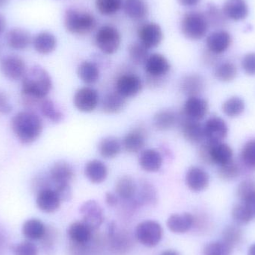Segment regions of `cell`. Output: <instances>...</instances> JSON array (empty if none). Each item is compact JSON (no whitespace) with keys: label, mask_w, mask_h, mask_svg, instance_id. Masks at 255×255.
<instances>
[{"label":"cell","mask_w":255,"mask_h":255,"mask_svg":"<svg viewBox=\"0 0 255 255\" xmlns=\"http://www.w3.org/2000/svg\"><path fill=\"white\" fill-rule=\"evenodd\" d=\"M96 8L105 16H112L123 8L124 0H96Z\"/></svg>","instance_id":"43"},{"label":"cell","mask_w":255,"mask_h":255,"mask_svg":"<svg viewBox=\"0 0 255 255\" xmlns=\"http://www.w3.org/2000/svg\"><path fill=\"white\" fill-rule=\"evenodd\" d=\"M139 42L148 49L157 47L163 38L161 27L156 22H145L137 30Z\"/></svg>","instance_id":"8"},{"label":"cell","mask_w":255,"mask_h":255,"mask_svg":"<svg viewBox=\"0 0 255 255\" xmlns=\"http://www.w3.org/2000/svg\"><path fill=\"white\" fill-rule=\"evenodd\" d=\"M179 121V117L172 110H163L157 112L153 123L154 127L160 130H169Z\"/></svg>","instance_id":"36"},{"label":"cell","mask_w":255,"mask_h":255,"mask_svg":"<svg viewBox=\"0 0 255 255\" xmlns=\"http://www.w3.org/2000/svg\"><path fill=\"white\" fill-rule=\"evenodd\" d=\"M237 75L238 69L236 65L229 61L217 64L214 70V76L220 82H232L236 78Z\"/></svg>","instance_id":"39"},{"label":"cell","mask_w":255,"mask_h":255,"mask_svg":"<svg viewBox=\"0 0 255 255\" xmlns=\"http://www.w3.org/2000/svg\"><path fill=\"white\" fill-rule=\"evenodd\" d=\"M34 50L40 55H46L53 52L57 47V39L49 31H41L33 37Z\"/></svg>","instance_id":"23"},{"label":"cell","mask_w":255,"mask_h":255,"mask_svg":"<svg viewBox=\"0 0 255 255\" xmlns=\"http://www.w3.org/2000/svg\"><path fill=\"white\" fill-rule=\"evenodd\" d=\"M232 43V37L227 31H213L206 39V46L208 50L215 55H221L226 52Z\"/></svg>","instance_id":"19"},{"label":"cell","mask_w":255,"mask_h":255,"mask_svg":"<svg viewBox=\"0 0 255 255\" xmlns=\"http://www.w3.org/2000/svg\"><path fill=\"white\" fill-rule=\"evenodd\" d=\"M241 159L249 169H255V139L249 140L243 147Z\"/></svg>","instance_id":"48"},{"label":"cell","mask_w":255,"mask_h":255,"mask_svg":"<svg viewBox=\"0 0 255 255\" xmlns=\"http://www.w3.org/2000/svg\"><path fill=\"white\" fill-rule=\"evenodd\" d=\"M52 80L49 73L40 66L27 70L22 79V99L28 107L38 106L52 91Z\"/></svg>","instance_id":"1"},{"label":"cell","mask_w":255,"mask_h":255,"mask_svg":"<svg viewBox=\"0 0 255 255\" xmlns=\"http://www.w3.org/2000/svg\"><path fill=\"white\" fill-rule=\"evenodd\" d=\"M79 79L87 85H94L100 79L98 66L92 61H85L81 63L78 67Z\"/></svg>","instance_id":"32"},{"label":"cell","mask_w":255,"mask_h":255,"mask_svg":"<svg viewBox=\"0 0 255 255\" xmlns=\"http://www.w3.org/2000/svg\"><path fill=\"white\" fill-rule=\"evenodd\" d=\"M208 143L211 164H217L220 166L233 160V150L227 144L223 142L213 143L210 142Z\"/></svg>","instance_id":"22"},{"label":"cell","mask_w":255,"mask_h":255,"mask_svg":"<svg viewBox=\"0 0 255 255\" xmlns=\"http://www.w3.org/2000/svg\"><path fill=\"white\" fill-rule=\"evenodd\" d=\"M195 218L190 213L175 214L171 215L166 222V226L174 234H185L193 228Z\"/></svg>","instance_id":"21"},{"label":"cell","mask_w":255,"mask_h":255,"mask_svg":"<svg viewBox=\"0 0 255 255\" xmlns=\"http://www.w3.org/2000/svg\"><path fill=\"white\" fill-rule=\"evenodd\" d=\"M0 71L9 80H22L27 71L26 65L18 55H6L0 61Z\"/></svg>","instance_id":"7"},{"label":"cell","mask_w":255,"mask_h":255,"mask_svg":"<svg viewBox=\"0 0 255 255\" xmlns=\"http://www.w3.org/2000/svg\"><path fill=\"white\" fill-rule=\"evenodd\" d=\"M232 251L233 249L224 241H214L204 247L202 255H232Z\"/></svg>","instance_id":"46"},{"label":"cell","mask_w":255,"mask_h":255,"mask_svg":"<svg viewBox=\"0 0 255 255\" xmlns=\"http://www.w3.org/2000/svg\"><path fill=\"white\" fill-rule=\"evenodd\" d=\"M6 244H7V236H6V234L4 233V231L0 229V253L4 250Z\"/></svg>","instance_id":"55"},{"label":"cell","mask_w":255,"mask_h":255,"mask_svg":"<svg viewBox=\"0 0 255 255\" xmlns=\"http://www.w3.org/2000/svg\"><path fill=\"white\" fill-rule=\"evenodd\" d=\"M37 107L40 109L42 115L54 124H58L64 119V115L62 112L49 99L45 98L40 100Z\"/></svg>","instance_id":"37"},{"label":"cell","mask_w":255,"mask_h":255,"mask_svg":"<svg viewBox=\"0 0 255 255\" xmlns=\"http://www.w3.org/2000/svg\"><path fill=\"white\" fill-rule=\"evenodd\" d=\"M61 198L52 187H46L37 192L36 205L42 212L52 214L59 209L61 204Z\"/></svg>","instance_id":"12"},{"label":"cell","mask_w":255,"mask_h":255,"mask_svg":"<svg viewBox=\"0 0 255 255\" xmlns=\"http://www.w3.org/2000/svg\"><path fill=\"white\" fill-rule=\"evenodd\" d=\"M123 9L127 16L134 21H142L148 14V6L145 0H124Z\"/></svg>","instance_id":"26"},{"label":"cell","mask_w":255,"mask_h":255,"mask_svg":"<svg viewBox=\"0 0 255 255\" xmlns=\"http://www.w3.org/2000/svg\"><path fill=\"white\" fill-rule=\"evenodd\" d=\"M237 195L243 203L251 206L255 211V182L251 180L242 181L237 190Z\"/></svg>","instance_id":"38"},{"label":"cell","mask_w":255,"mask_h":255,"mask_svg":"<svg viewBox=\"0 0 255 255\" xmlns=\"http://www.w3.org/2000/svg\"><path fill=\"white\" fill-rule=\"evenodd\" d=\"M248 255H255V244L252 245L249 249Z\"/></svg>","instance_id":"58"},{"label":"cell","mask_w":255,"mask_h":255,"mask_svg":"<svg viewBox=\"0 0 255 255\" xmlns=\"http://www.w3.org/2000/svg\"><path fill=\"white\" fill-rule=\"evenodd\" d=\"M6 28V20L4 16L0 13V36L4 33Z\"/></svg>","instance_id":"56"},{"label":"cell","mask_w":255,"mask_h":255,"mask_svg":"<svg viewBox=\"0 0 255 255\" xmlns=\"http://www.w3.org/2000/svg\"><path fill=\"white\" fill-rule=\"evenodd\" d=\"M145 139V132L142 128H134L126 135L122 145L128 152L137 153L143 149Z\"/></svg>","instance_id":"25"},{"label":"cell","mask_w":255,"mask_h":255,"mask_svg":"<svg viewBox=\"0 0 255 255\" xmlns=\"http://www.w3.org/2000/svg\"><path fill=\"white\" fill-rule=\"evenodd\" d=\"M177 1L184 7H194L200 2L201 0H177Z\"/></svg>","instance_id":"54"},{"label":"cell","mask_w":255,"mask_h":255,"mask_svg":"<svg viewBox=\"0 0 255 255\" xmlns=\"http://www.w3.org/2000/svg\"><path fill=\"white\" fill-rule=\"evenodd\" d=\"M31 34L23 28H13L9 30L5 35V41L10 49L22 51L28 49L32 44Z\"/></svg>","instance_id":"18"},{"label":"cell","mask_w":255,"mask_h":255,"mask_svg":"<svg viewBox=\"0 0 255 255\" xmlns=\"http://www.w3.org/2000/svg\"><path fill=\"white\" fill-rule=\"evenodd\" d=\"M10 127L16 139L22 144H31L37 140L43 129L41 118L32 111H22L14 115Z\"/></svg>","instance_id":"2"},{"label":"cell","mask_w":255,"mask_h":255,"mask_svg":"<svg viewBox=\"0 0 255 255\" xmlns=\"http://www.w3.org/2000/svg\"><path fill=\"white\" fill-rule=\"evenodd\" d=\"M122 37L121 32L113 25H105L97 30L95 43L97 48L105 55H113L121 47Z\"/></svg>","instance_id":"5"},{"label":"cell","mask_w":255,"mask_h":255,"mask_svg":"<svg viewBox=\"0 0 255 255\" xmlns=\"http://www.w3.org/2000/svg\"><path fill=\"white\" fill-rule=\"evenodd\" d=\"M98 149L100 155L104 158H115L121 153L122 143L116 137L109 136L100 141Z\"/></svg>","instance_id":"33"},{"label":"cell","mask_w":255,"mask_h":255,"mask_svg":"<svg viewBox=\"0 0 255 255\" xmlns=\"http://www.w3.org/2000/svg\"><path fill=\"white\" fill-rule=\"evenodd\" d=\"M64 24L66 30L70 34L87 35L97 28V20L89 12L70 8L64 14Z\"/></svg>","instance_id":"3"},{"label":"cell","mask_w":255,"mask_h":255,"mask_svg":"<svg viewBox=\"0 0 255 255\" xmlns=\"http://www.w3.org/2000/svg\"><path fill=\"white\" fill-rule=\"evenodd\" d=\"M209 26L221 27L226 22L227 18L217 5L214 4H208L205 13H204Z\"/></svg>","instance_id":"42"},{"label":"cell","mask_w":255,"mask_h":255,"mask_svg":"<svg viewBox=\"0 0 255 255\" xmlns=\"http://www.w3.org/2000/svg\"><path fill=\"white\" fill-rule=\"evenodd\" d=\"M142 87L140 78L132 73L122 75L117 80V92L126 99L137 95L142 90Z\"/></svg>","instance_id":"13"},{"label":"cell","mask_w":255,"mask_h":255,"mask_svg":"<svg viewBox=\"0 0 255 255\" xmlns=\"http://www.w3.org/2000/svg\"><path fill=\"white\" fill-rule=\"evenodd\" d=\"M12 250L14 255H39L38 248L31 241L19 243L13 246Z\"/></svg>","instance_id":"49"},{"label":"cell","mask_w":255,"mask_h":255,"mask_svg":"<svg viewBox=\"0 0 255 255\" xmlns=\"http://www.w3.org/2000/svg\"><path fill=\"white\" fill-rule=\"evenodd\" d=\"M179 123L184 138L192 143H200L205 140L203 126L199 121H193L182 115Z\"/></svg>","instance_id":"16"},{"label":"cell","mask_w":255,"mask_h":255,"mask_svg":"<svg viewBox=\"0 0 255 255\" xmlns=\"http://www.w3.org/2000/svg\"><path fill=\"white\" fill-rule=\"evenodd\" d=\"M12 112V106L7 95L0 91V115H7Z\"/></svg>","instance_id":"52"},{"label":"cell","mask_w":255,"mask_h":255,"mask_svg":"<svg viewBox=\"0 0 255 255\" xmlns=\"http://www.w3.org/2000/svg\"><path fill=\"white\" fill-rule=\"evenodd\" d=\"M222 10L227 19L235 21L246 19L249 14V7L244 0H228Z\"/></svg>","instance_id":"24"},{"label":"cell","mask_w":255,"mask_h":255,"mask_svg":"<svg viewBox=\"0 0 255 255\" xmlns=\"http://www.w3.org/2000/svg\"><path fill=\"white\" fill-rule=\"evenodd\" d=\"M93 230L83 221L74 222L69 226L67 235L76 244H85L92 238Z\"/></svg>","instance_id":"29"},{"label":"cell","mask_w":255,"mask_h":255,"mask_svg":"<svg viewBox=\"0 0 255 255\" xmlns=\"http://www.w3.org/2000/svg\"><path fill=\"white\" fill-rule=\"evenodd\" d=\"M204 80L199 75L185 76L181 81V87L184 94L190 97H198L204 89Z\"/></svg>","instance_id":"34"},{"label":"cell","mask_w":255,"mask_h":255,"mask_svg":"<svg viewBox=\"0 0 255 255\" xmlns=\"http://www.w3.org/2000/svg\"><path fill=\"white\" fill-rule=\"evenodd\" d=\"M222 109L223 113L229 118H238L244 113L245 110V103L240 97H232L223 103Z\"/></svg>","instance_id":"41"},{"label":"cell","mask_w":255,"mask_h":255,"mask_svg":"<svg viewBox=\"0 0 255 255\" xmlns=\"http://www.w3.org/2000/svg\"><path fill=\"white\" fill-rule=\"evenodd\" d=\"M137 190L134 181L130 176L121 177L116 184L115 191L118 197L124 200H132Z\"/></svg>","instance_id":"35"},{"label":"cell","mask_w":255,"mask_h":255,"mask_svg":"<svg viewBox=\"0 0 255 255\" xmlns=\"http://www.w3.org/2000/svg\"><path fill=\"white\" fill-rule=\"evenodd\" d=\"M186 184L190 190L201 192L209 185V175L202 168L192 166L186 174Z\"/></svg>","instance_id":"20"},{"label":"cell","mask_w":255,"mask_h":255,"mask_svg":"<svg viewBox=\"0 0 255 255\" xmlns=\"http://www.w3.org/2000/svg\"><path fill=\"white\" fill-rule=\"evenodd\" d=\"M1 44H0V55H1Z\"/></svg>","instance_id":"60"},{"label":"cell","mask_w":255,"mask_h":255,"mask_svg":"<svg viewBox=\"0 0 255 255\" xmlns=\"http://www.w3.org/2000/svg\"><path fill=\"white\" fill-rule=\"evenodd\" d=\"M44 223L38 219H30L22 225V233L23 236L31 241H41L46 232Z\"/></svg>","instance_id":"30"},{"label":"cell","mask_w":255,"mask_h":255,"mask_svg":"<svg viewBox=\"0 0 255 255\" xmlns=\"http://www.w3.org/2000/svg\"><path fill=\"white\" fill-rule=\"evenodd\" d=\"M255 214V210L250 205L243 202L235 205L232 210V217L239 225L248 224L253 220Z\"/></svg>","instance_id":"40"},{"label":"cell","mask_w":255,"mask_h":255,"mask_svg":"<svg viewBox=\"0 0 255 255\" xmlns=\"http://www.w3.org/2000/svg\"><path fill=\"white\" fill-rule=\"evenodd\" d=\"M205 140L217 143L222 142L228 135V126L222 118L212 117L203 126Z\"/></svg>","instance_id":"11"},{"label":"cell","mask_w":255,"mask_h":255,"mask_svg":"<svg viewBox=\"0 0 255 255\" xmlns=\"http://www.w3.org/2000/svg\"><path fill=\"white\" fill-rule=\"evenodd\" d=\"M9 1H10V0H0V7H4V6L7 5Z\"/></svg>","instance_id":"59"},{"label":"cell","mask_w":255,"mask_h":255,"mask_svg":"<svg viewBox=\"0 0 255 255\" xmlns=\"http://www.w3.org/2000/svg\"><path fill=\"white\" fill-rule=\"evenodd\" d=\"M85 176L94 184L104 182L109 175L107 166L100 160H93L87 163L85 168Z\"/></svg>","instance_id":"28"},{"label":"cell","mask_w":255,"mask_h":255,"mask_svg":"<svg viewBox=\"0 0 255 255\" xmlns=\"http://www.w3.org/2000/svg\"><path fill=\"white\" fill-rule=\"evenodd\" d=\"M209 24L204 13L190 11L183 16L181 21V31L186 38L199 40L208 32Z\"/></svg>","instance_id":"4"},{"label":"cell","mask_w":255,"mask_h":255,"mask_svg":"<svg viewBox=\"0 0 255 255\" xmlns=\"http://www.w3.org/2000/svg\"><path fill=\"white\" fill-rule=\"evenodd\" d=\"M241 173L239 165L232 160L226 164L219 166L218 175L224 181H232L238 178Z\"/></svg>","instance_id":"47"},{"label":"cell","mask_w":255,"mask_h":255,"mask_svg":"<svg viewBox=\"0 0 255 255\" xmlns=\"http://www.w3.org/2000/svg\"><path fill=\"white\" fill-rule=\"evenodd\" d=\"M118 195L113 193H107L106 194V202L109 207H115L118 204Z\"/></svg>","instance_id":"53"},{"label":"cell","mask_w":255,"mask_h":255,"mask_svg":"<svg viewBox=\"0 0 255 255\" xmlns=\"http://www.w3.org/2000/svg\"><path fill=\"white\" fill-rule=\"evenodd\" d=\"M208 112V103L200 97H189L184 103L183 115L193 121L200 122L205 118Z\"/></svg>","instance_id":"17"},{"label":"cell","mask_w":255,"mask_h":255,"mask_svg":"<svg viewBox=\"0 0 255 255\" xmlns=\"http://www.w3.org/2000/svg\"><path fill=\"white\" fill-rule=\"evenodd\" d=\"M74 175L73 166L67 162L61 160L52 165L49 171V178L55 187L70 184Z\"/></svg>","instance_id":"14"},{"label":"cell","mask_w":255,"mask_h":255,"mask_svg":"<svg viewBox=\"0 0 255 255\" xmlns=\"http://www.w3.org/2000/svg\"><path fill=\"white\" fill-rule=\"evenodd\" d=\"M144 67L147 74L153 79L163 77L169 73L171 68L167 58L159 53L149 55L144 64Z\"/></svg>","instance_id":"15"},{"label":"cell","mask_w":255,"mask_h":255,"mask_svg":"<svg viewBox=\"0 0 255 255\" xmlns=\"http://www.w3.org/2000/svg\"><path fill=\"white\" fill-rule=\"evenodd\" d=\"M136 237L142 245L149 248L156 247L163 238V229L157 222L145 220L138 224Z\"/></svg>","instance_id":"6"},{"label":"cell","mask_w":255,"mask_h":255,"mask_svg":"<svg viewBox=\"0 0 255 255\" xmlns=\"http://www.w3.org/2000/svg\"><path fill=\"white\" fill-rule=\"evenodd\" d=\"M139 163L140 167L146 172H157L163 164V157L157 150H143L139 155Z\"/></svg>","instance_id":"27"},{"label":"cell","mask_w":255,"mask_h":255,"mask_svg":"<svg viewBox=\"0 0 255 255\" xmlns=\"http://www.w3.org/2000/svg\"><path fill=\"white\" fill-rule=\"evenodd\" d=\"M149 49L145 48L139 42L131 43L128 46V55L130 61L136 65H142L145 64L147 58L149 56Z\"/></svg>","instance_id":"44"},{"label":"cell","mask_w":255,"mask_h":255,"mask_svg":"<svg viewBox=\"0 0 255 255\" xmlns=\"http://www.w3.org/2000/svg\"><path fill=\"white\" fill-rule=\"evenodd\" d=\"M160 255H180L179 253H177L176 251L174 250H166V251L163 252Z\"/></svg>","instance_id":"57"},{"label":"cell","mask_w":255,"mask_h":255,"mask_svg":"<svg viewBox=\"0 0 255 255\" xmlns=\"http://www.w3.org/2000/svg\"><path fill=\"white\" fill-rule=\"evenodd\" d=\"M82 221L86 223L93 231L99 229L104 221V212L98 202L89 200L82 204L79 210Z\"/></svg>","instance_id":"10"},{"label":"cell","mask_w":255,"mask_h":255,"mask_svg":"<svg viewBox=\"0 0 255 255\" xmlns=\"http://www.w3.org/2000/svg\"><path fill=\"white\" fill-rule=\"evenodd\" d=\"M243 70L249 76H255V53H249L243 58L241 62Z\"/></svg>","instance_id":"51"},{"label":"cell","mask_w":255,"mask_h":255,"mask_svg":"<svg viewBox=\"0 0 255 255\" xmlns=\"http://www.w3.org/2000/svg\"><path fill=\"white\" fill-rule=\"evenodd\" d=\"M55 240H56V234L52 228L46 229V234L42 238V248L46 255H52L55 250Z\"/></svg>","instance_id":"50"},{"label":"cell","mask_w":255,"mask_h":255,"mask_svg":"<svg viewBox=\"0 0 255 255\" xmlns=\"http://www.w3.org/2000/svg\"><path fill=\"white\" fill-rule=\"evenodd\" d=\"M100 103L98 92L94 88L84 87L76 91L73 98L75 107L81 112L91 113L94 112Z\"/></svg>","instance_id":"9"},{"label":"cell","mask_w":255,"mask_h":255,"mask_svg":"<svg viewBox=\"0 0 255 255\" xmlns=\"http://www.w3.org/2000/svg\"><path fill=\"white\" fill-rule=\"evenodd\" d=\"M126 106V98L115 91L106 94L102 102V110L109 115L118 114Z\"/></svg>","instance_id":"31"},{"label":"cell","mask_w":255,"mask_h":255,"mask_svg":"<svg viewBox=\"0 0 255 255\" xmlns=\"http://www.w3.org/2000/svg\"><path fill=\"white\" fill-rule=\"evenodd\" d=\"M243 240L242 230L237 226H229L225 229L223 234V241L232 249L241 244Z\"/></svg>","instance_id":"45"}]
</instances>
